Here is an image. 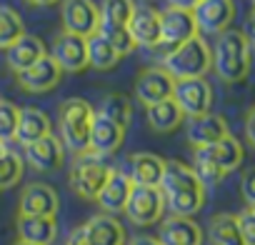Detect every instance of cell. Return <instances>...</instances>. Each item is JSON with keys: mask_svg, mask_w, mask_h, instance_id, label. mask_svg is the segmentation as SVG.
I'll return each instance as SVG.
<instances>
[{"mask_svg": "<svg viewBox=\"0 0 255 245\" xmlns=\"http://www.w3.org/2000/svg\"><path fill=\"white\" fill-rule=\"evenodd\" d=\"M228 135H230L228 122L218 113H205V115L188 120V140H190L193 148H208V145H213V143H218Z\"/></svg>", "mask_w": 255, "mask_h": 245, "instance_id": "obj_16", "label": "cell"}, {"mask_svg": "<svg viewBox=\"0 0 255 245\" xmlns=\"http://www.w3.org/2000/svg\"><path fill=\"white\" fill-rule=\"evenodd\" d=\"M50 58L55 60V65L63 73H80L88 68V45L85 38L70 35V33H60L53 43Z\"/></svg>", "mask_w": 255, "mask_h": 245, "instance_id": "obj_11", "label": "cell"}, {"mask_svg": "<svg viewBox=\"0 0 255 245\" xmlns=\"http://www.w3.org/2000/svg\"><path fill=\"white\" fill-rule=\"evenodd\" d=\"M198 35L195 28V18L190 10H178V8H168L160 13V45L165 53L175 50L178 45L188 43L190 38Z\"/></svg>", "mask_w": 255, "mask_h": 245, "instance_id": "obj_9", "label": "cell"}, {"mask_svg": "<svg viewBox=\"0 0 255 245\" xmlns=\"http://www.w3.org/2000/svg\"><path fill=\"white\" fill-rule=\"evenodd\" d=\"M98 10H100V23L128 28V23L133 18V10H135V3L133 0H103V5Z\"/></svg>", "mask_w": 255, "mask_h": 245, "instance_id": "obj_32", "label": "cell"}, {"mask_svg": "<svg viewBox=\"0 0 255 245\" xmlns=\"http://www.w3.org/2000/svg\"><path fill=\"white\" fill-rule=\"evenodd\" d=\"M245 138L255 148V108H250L248 115H245Z\"/></svg>", "mask_w": 255, "mask_h": 245, "instance_id": "obj_39", "label": "cell"}, {"mask_svg": "<svg viewBox=\"0 0 255 245\" xmlns=\"http://www.w3.org/2000/svg\"><path fill=\"white\" fill-rule=\"evenodd\" d=\"M125 245H160V243H158V238H150V235H138V238H133V240H128Z\"/></svg>", "mask_w": 255, "mask_h": 245, "instance_id": "obj_41", "label": "cell"}, {"mask_svg": "<svg viewBox=\"0 0 255 245\" xmlns=\"http://www.w3.org/2000/svg\"><path fill=\"white\" fill-rule=\"evenodd\" d=\"M128 220L133 225H155L163 213H165V200H163V193L160 188H145V185H133L130 190V198L125 203V210Z\"/></svg>", "mask_w": 255, "mask_h": 245, "instance_id": "obj_6", "label": "cell"}, {"mask_svg": "<svg viewBox=\"0 0 255 245\" xmlns=\"http://www.w3.org/2000/svg\"><path fill=\"white\" fill-rule=\"evenodd\" d=\"M125 140V128H120L118 122L103 118L95 113L93 118V125H90V135H88V150L93 155H110L115 150H120Z\"/></svg>", "mask_w": 255, "mask_h": 245, "instance_id": "obj_15", "label": "cell"}, {"mask_svg": "<svg viewBox=\"0 0 255 245\" xmlns=\"http://www.w3.org/2000/svg\"><path fill=\"white\" fill-rule=\"evenodd\" d=\"M158 188L173 215L193 218L205 205V185L198 180L193 168L180 160H165V173Z\"/></svg>", "mask_w": 255, "mask_h": 245, "instance_id": "obj_1", "label": "cell"}, {"mask_svg": "<svg viewBox=\"0 0 255 245\" xmlns=\"http://www.w3.org/2000/svg\"><path fill=\"white\" fill-rule=\"evenodd\" d=\"M25 160L38 170V173H53L63 165L65 160V150H63V143L50 133L30 145H25Z\"/></svg>", "mask_w": 255, "mask_h": 245, "instance_id": "obj_17", "label": "cell"}, {"mask_svg": "<svg viewBox=\"0 0 255 245\" xmlns=\"http://www.w3.org/2000/svg\"><path fill=\"white\" fill-rule=\"evenodd\" d=\"M18 238L30 245H53L58 238L55 218H18Z\"/></svg>", "mask_w": 255, "mask_h": 245, "instance_id": "obj_26", "label": "cell"}, {"mask_svg": "<svg viewBox=\"0 0 255 245\" xmlns=\"http://www.w3.org/2000/svg\"><path fill=\"white\" fill-rule=\"evenodd\" d=\"M25 3H30V5H35V8H45V5H55L58 0H25Z\"/></svg>", "mask_w": 255, "mask_h": 245, "instance_id": "obj_43", "label": "cell"}, {"mask_svg": "<svg viewBox=\"0 0 255 245\" xmlns=\"http://www.w3.org/2000/svg\"><path fill=\"white\" fill-rule=\"evenodd\" d=\"M128 33H130L135 45L158 48L160 45V13L153 8H135L130 23H128Z\"/></svg>", "mask_w": 255, "mask_h": 245, "instance_id": "obj_21", "label": "cell"}, {"mask_svg": "<svg viewBox=\"0 0 255 245\" xmlns=\"http://www.w3.org/2000/svg\"><path fill=\"white\" fill-rule=\"evenodd\" d=\"M18 210L23 218H55L60 210L58 193L45 183H30L20 193Z\"/></svg>", "mask_w": 255, "mask_h": 245, "instance_id": "obj_10", "label": "cell"}, {"mask_svg": "<svg viewBox=\"0 0 255 245\" xmlns=\"http://www.w3.org/2000/svg\"><path fill=\"white\" fill-rule=\"evenodd\" d=\"M45 135H50V118L35 105L20 108L18 133H15L18 143H23V148H25V145H30V143H35Z\"/></svg>", "mask_w": 255, "mask_h": 245, "instance_id": "obj_24", "label": "cell"}, {"mask_svg": "<svg viewBox=\"0 0 255 245\" xmlns=\"http://www.w3.org/2000/svg\"><path fill=\"white\" fill-rule=\"evenodd\" d=\"M85 45H88V65H93L95 70H113V68L120 63L118 50H115L100 33L90 35V38L85 40Z\"/></svg>", "mask_w": 255, "mask_h": 245, "instance_id": "obj_29", "label": "cell"}, {"mask_svg": "<svg viewBox=\"0 0 255 245\" xmlns=\"http://www.w3.org/2000/svg\"><path fill=\"white\" fill-rule=\"evenodd\" d=\"M183 110L175 105V100H163L148 108V122L155 133H173L180 122H183Z\"/></svg>", "mask_w": 255, "mask_h": 245, "instance_id": "obj_27", "label": "cell"}, {"mask_svg": "<svg viewBox=\"0 0 255 245\" xmlns=\"http://www.w3.org/2000/svg\"><path fill=\"white\" fill-rule=\"evenodd\" d=\"M173 88H175V80L163 68H148L135 80V95L145 108H150L155 103H163V100H170Z\"/></svg>", "mask_w": 255, "mask_h": 245, "instance_id": "obj_13", "label": "cell"}, {"mask_svg": "<svg viewBox=\"0 0 255 245\" xmlns=\"http://www.w3.org/2000/svg\"><path fill=\"white\" fill-rule=\"evenodd\" d=\"M213 53V70L223 83H240L248 78L253 65V50L243 35V30H223L210 48Z\"/></svg>", "mask_w": 255, "mask_h": 245, "instance_id": "obj_2", "label": "cell"}, {"mask_svg": "<svg viewBox=\"0 0 255 245\" xmlns=\"http://www.w3.org/2000/svg\"><path fill=\"white\" fill-rule=\"evenodd\" d=\"M200 150L205 153V158H208L223 175L233 173V170L240 168V163H243V145H240V140H235L233 135H228V138H223V140H218V143H213V145H208V148H200Z\"/></svg>", "mask_w": 255, "mask_h": 245, "instance_id": "obj_25", "label": "cell"}, {"mask_svg": "<svg viewBox=\"0 0 255 245\" xmlns=\"http://www.w3.org/2000/svg\"><path fill=\"white\" fill-rule=\"evenodd\" d=\"M110 175H113V168L88 150V153L75 155V163L70 168L68 183H70V190L75 195H80L83 200H95Z\"/></svg>", "mask_w": 255, "mask_h": 245, "instance_id": "obj_5", "label": "cell"}, {"mask_svg": "<svg viewBox=\"0 0 255 245\" xmlns=\"http://www.w3.org/2000/svg\"><path fill=\"white\" fill-rule=\"evenodd\" d=\"M5 150H8V145H5V143H0V155H3Z\"/></svg>", "mask_w": 255, "mask_h": 245, "instance_id": "obj_44", "label": "cell"}, {"mask_svg": "<svg viewBox=\"0 0 255 245\" xmlns=\"http://www.w3.org/2000/svg\"><path fill=\"white\" fill-rule=\"evenodd\" d=\"M63 33L78 35V38H90L100 28V10L93 0H63Z\"/></svg>", "mask_w": 255, "mask_h": 245, "instance_id": "obj_7", "label": "cell"}, {"mask_svg": "<svg viewBox=\"0 0 255 245\" xmlns=\"http://www.w3.org/2000/svg\"><path fill=\"white\" fill-rule=\"evenodd\" d=\"M48 55V48H45V43L38 38V35H23V38H18L8 50H5V60H8V65H10V70H15V75L18 73H23V70H28L30 65H35L38 60H43Z\"/></svg>", "mask_w": 255, "mask_h": 245, "instance_id": "obj_23", "label": "cell"}, {"mask_svg": "<svg viewBox=\"0 0 255 245\" xmlns=\"http://www.w3.org/2000/svg\"><path fill=\"white\" fill-rule=\"evenodd\" d=\"M133 3H135V0H133ZM138 3H150V0H138Z\"/></svg>", "mask_w": 255, "mask_h": 245, "instance_id": "obj_45", "label": "cell"}, {"mask_svg": "<svg viewBox=\"0 0 255 245\" xmlns=\"http://www.w3.org/2000/svg\"><path fill=\"white\" fill-rule=\"evenodd\" d=\"M95 110L83 98H68L58 108V130L63 148L73 150L75 155L88 153V135L93 125Z\"/></svg>", "mask_w": 255, "mask_h": 245, "instance_id": "obj_3", "label": "cell"}, {"mask_svg": "<svg viewBox=\"0 0 255 245\" xmlns=\"http://www.w3.org/2000/svg\"><path fill=\"white\" fill-rule=\"evenodd\" d=\"M15 245H30V243H15Z\"/></svg>", "mask_w": 255, "mask_h": 245, "instance_id": "obj_46", "label": "cell"}, {"mask_svg": "<svg viewBox=\"0 0 255 245\" xmlns=\"http://www.w3.org/2000/svg\"><path fill=\"white\" fill-rule=\"evenodd\" d=\"M168 3H170V8H178V10H195L200 3H203V0H168Z\"/></svg>", "mask_w": 255, "mask_h": 245, "instance_id": "obj_40", "label": "cell"}, {"mask_svg": "<svg viewBox=\"0 0 255 245\" xmlns=\"http://www.w3.org/2000/svg\"><path fill=\"white\" fill-rule=\"evenodd\" d=\"M158 243L160 245H203V228L193 218L170 215L168 220L160 223Z\"/></svg>", "mask_w": 255, "mask_h": 245, "instance_id": "obj_18", "label": "cell"}, {"mask_svg": "<svg viewBox=\"0 0 255 245\" xmlns=\"http://www.w3.org/2000/svg\"><path fill=\"white\" fill-rule=\"evenodd\" d=\"M18 118L20 108L13 105L10 100H0V143H8L18 133Z\"/></svg>", "mask_w": 255, "mask_h": 245, "instance_id": "obj_35", "label": "cell"}, {"mask_svg": "<svg viewBox=\"0 0 255 245\" xmlns=\"http://www.w3.org/2000/svg\"><path fill=\"white\" fill-rule=\"evenodd\" d=\"M23 35H25V28H23L20 15L8 5H0V50H8Z\"/></svg>", "mask_w": 255, "mask_h": 245, "instance_id": "obj_31", "label": "cell"}, {"mask_svg": "<svg viewBox=\"0 0 255 245\" xmlns=\"http://www.w3.org/2000/svg\"><path fill=\"white\" fill-rule=\"evenodd\" d=\"M240 193H243V200L248 203V208H255V165L243 173V178H240Z\"/></svg>", "mask_w": 255, "mask_h": 245, "instance_id": "obj_37", "label": "cell"}, {"mask_svg": "<svg viewBox=\"0 0 255 245\" xmlns=\"http://www.w3.org/2000/svg\"><path fill=\"white\" fill-rule=\"evenodd\" d=\"M98 33H100V35H103V38L118 50L120 58L135 50V43H133V38H130V33H128L125 25H108V23H100Z\"/></svg>", "mask_w": 255, "mask_h": 245, "instance_id": "obj_34", "label": "cell"}, {"mask_svg": "<svg viewBox=\"0 0 255 245\" xmlns=\"http://www.w3.org/2000/svg\"><path fill=\"white\" fill-rule=\"evenodd\" d=\"M23 158L15 150H5L0 155V190H8L13 185H18V180L23 178Z\"/></svg>", "mask_w": 255, "mask_h": 245, "instance_id": "obj_33", "label": "cell"}, {"mask_svg": "<svg viewBox=\"0 0 255 245\" xmlns=\"http://www.w3.org/2000/svg\"><path fill=\"white\" fill-rule=\"evenodd\" d=\"M165 173V160L153 153H133L128 158V170L125 175L130 178L133 185H145V188H158Z\"/></svg>", "mask_w": 255, "mask_h": 245, "instance_id": "obj_19", "label": "cell"}, {"mask_svg": "<svg viewBox=\"0 0 255 245\" xmlns=\"http://www.w3.org/2000/svg\"><path fill=\"white\" fill-rule=\"evenodd\" d=\"M253 210H255V208H253Z\"/></svg>", "mask_w": 255, "mask_h": 245, "instance_id": "obj_49", "label": "cell"}, {"mask_svg": "<svg viewBox=\"0 0 255 245\" xmlns=\"http://www.w3.org/2000/svg\"><path fill=\"white\" fill-rule=\"evenodd\" d=\"M130 190H133V183L123 170H113V175L108 178V183L103 185L100 195L95 198V203L100 205V210L105 215H118L125 210V203L130 198Z\"/></svg>", "mask_w": 255, "mask_h": 245, "instance_id": "obj_22", "label": "cell"}, {"mask_svg": "<svg viewBox=\"0 0 255 245\" xmlns=\"http://www.w3.org/2000/svg\"><path fill=\"white\" fill-rule=\"evenodd\" d=\"M98 115L118 122L120 128H128V122H130V118H133V103H130V98L123 95V93H110V95H105L100 100Z\"/></svg>", "mask_w": 255, "mask_h": 245, "instance_id": "obj_30", "label": "cell"}, {"mask_svg": "<svg viewBox=\"0 0 255 245\" xmlns=\"http://www.w3.org/2000/svg\"><path fill=\"white\" fill-rule=\"evenodd\" d=\"M195 28L200 33H223L230 28L235 18V3L233 0H203V3L193 10Z\"/></svg>", "mask_w": 255, "mask_h": 245, "instance_id": "obj_12", "label": "cell"}, {"mask_svg": "<svg viewBox=\"0 0 255 245\" xmlns=\"http://www.w3.org/2000/svg\"><path fill=\"white\" fill-rule=\"evenodd\" d=\"M173 100L188 118H198L210 113L213 108V88L205 78H193V80H175L173 88Z\"/></svg>", "mask_w": 255, "mask_h": 245, "instance_id": "obj_8", "label": "cell"}, {"mask_svg": "<svg viewBox=\"0 0 255 245\" xmlns=\"http://www.w3.org/2000/svg\"><path fill=\"white\" fill-rule=\"evenodd\" d=\"M60 75H63V70L55 65V60L50 55H45L43 60H38L28 70L18 73V85L25 93H48L60 83Z\"/></svg>", "mask_w": 255, "mask_h": 245, "instance_id": "obj_20", "label": "cell"}, {"mask_svg": "<svg viewBox=\"0 0 255 245\" xmlns=\"http://www.w3.org/2000/svg\"><path fill=\"white\" fill-rule=\"evenodd\" d=\"M208 240L210 245H243L238 220L230 213H218L208 223Z\"/></svg>", "mask_w": 255, "mask_h": 245, "instance_id": "obj_28", "label": "cell"}, {"mask_svg": "<svg viewBox=\"0 0 255 245\" xmlns=\"http://www.w3.org/2000/svg\"><path fill=\"white\" fill-rule=\"evenodd\" d=\"M80 233H83L85 245H125L128 243L123 223L115 215H105V213L93 215L80 228Z\"/></svg>", "mask_w": 255, "mask_h": 245, "instance_id": "obj_14", "label": "cell"}, {"mask_svg": "<svg viewBox=\"0 0 255 245\" xmlns=\"http://www.w3.org/2000/svg\"><path fill=\"white\" fill-rule=\"evenodd\" d=\"M243 35H245V40H248L250 50H255V10L248 15V20H245V28H243Z\"/></svg>", "mask_w": 255, "mask_h": 245, "instance_id": "obj_38", "label": "cell"}, {"mask_svg": "<svg viewBox=\"0 0 255 245\" xmlns=\"http://www.w3.org/2000/svg\"><path fill=\"white\" fill-rule=\"evenodd\" d=\"M0 100H3V98H0Z\"/></svg>", "mask_w": 255, "mask_h": 245, "instance_id": "obj_48", "label": "cell"}, {"mask_svg": "<svg viewBox=\"0 0 255 245\" xmlns=\"http://www.w3.org/2000/svg\"><path fill=\"white\" fill-rule=\"evenodd\" d=\"M253 5H255V0H253Z\"/></svg>", "mask_w": 255, "mask_h": 245, "instance_id": "obj_47", "label": "cell"}, {"mask_svg": "<svg viewBox=\"0 0 255 245\" xmlns=\"http://www.w3.org/2000/svg\"><path fill=\"white\" fill-rule=\"evenodd\" d=\"M65 245H85V240H83V233H80V228L78 230H73V235L68 238V243Z\"/></svg>", "mask_w": 255, "mask_h": 245, "instance_id": "obj_42", "label": "cell"}, {"mask_svg": "<svg viewBox=\"0 0 255 245\" xmlns=\"http://www.w3.org/2000/svg\"><path fill=\"white\" fill-rule=\"evenodd\" d=\"M210 68H213V53H210V45L200 35L178 45L175 50L165 53V58H163V70L173 80L203 78Z\"/></svg>", "mask_w": 255, "mask_h": 245, "instance_id": "obj_4", "label": "cell"}, {"mask_svg": "<svg viewBox=\"0 0 255 245\" xmlns=\"http://www.w3.org/2000/svg\"><path fill=\"white\" fill-rule=\"evenodd\" d=\"M235 220H238V230H240L243 245H255V210L248 208V210L238 213Z\"/></svg>", "mask_w": 255, "mask_h": 245, "instance_id": "obj_36", "label": "cell"}]
</instances>
